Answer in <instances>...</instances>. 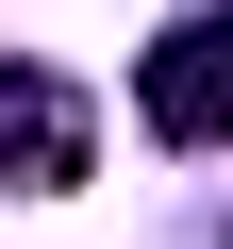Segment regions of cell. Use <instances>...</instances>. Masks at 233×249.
Listing matches in <instances>:
<instances>
[{
  "label": "cell",
  "mask_w": 233,
  "mask_h": 249,
  "mask_svg": "<svg viewBox=\"0 0 233 249\" xmlns=\"http://www.w3.org/2000/svg\"><path fill=\"white\" fill-rule=\"evenodd\" d=\"M134 116L167 150H233V17H167L134 50Z\"/></svg>",
  "instance_id": "1"
},
{
  "label": "cell",
  "mask_w": 233,
  "mask_h": 249,
  "mask_svg": "<svg viewBox=\"0 0 233 249\" xmlns=\"http://www.w3.org/2000/svg\"><path fill=\"white\" fill-rule=\"evenodd\" d=\"M216 249H233V232H216Z\"/></svg>",
  "instance_id": "3"
},
{
  "label": "cell",
  "mask_w": 233,
  "mask_h": 249,
  "mask_svg": "<svg viewBox=\"0 0 233 249\" xmlns=\"http://www.w3.org/2000/svg\"><path fill=\"white\" fill-rule=\"evenodd\" d=\"M17 183H34V199L83 183V83H67V67H17Z\"/></svg>",
  "instance_id": "2"
}]
</instances>
